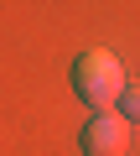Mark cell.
Instances as JSON below:
<instances>
[{
  "mask_svg": "<svg viewBox=\"0 0 140 156\" xmlns=\"http://www.w3.org/2000/svg\"><path fill=\"white\" fill-rule=\"evenodd\" d=\"M73 89L104 115L114 99H125V68H119V57L114 52H104V47H94V52H83L78 57V68H73Z\"/></svg>",
  "mask_w": 140,
  "mask_h": 156,
  "instance_id": "6da1fadb",
  "label": "cell"
},
{
  "mask_svg": "<svg viewBox=\"0 0 140 156\" xmlns=\"http://www.w3.org/2000/svg\"><path fill=\"white\" fill-rule=\"evenodd\" d=\"M125 146H130V120L125 115L104 109V115L88 120V130H83V151L88 156H119Z\"/></svg>",
  "mask_w": 140,
  "mask_h": 156,
  "instance_id": "7a4b0ae2",
  "label": "cell"
},
{
  "mask_svg": "<svg viewBox=\"0 0 140 156\" xmlns=\"http://www.w3.org/2000/svg\"><path fill=\"white\" fill-rule=\"evenodd\" d=\"M125 120H130V125H140V83H130V89H125Z\"/></svg>",
  "mask_w": 140,
  "mask_h": 156,
  "instance_id": "3957f363",
  "label": "cell"
}]
</instances>
